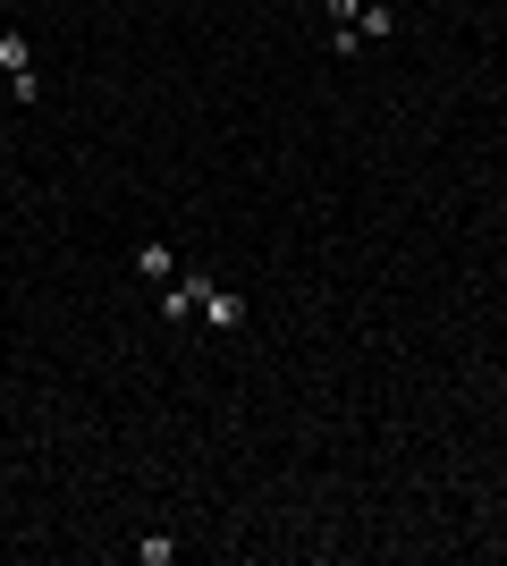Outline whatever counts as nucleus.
I'll list each match as a JSON object with an SVG mask.
<instances>
[{
    "mask_svg": "<svg viewBox=\"0 0 507 566\" xmlns=\"http://www.w3.org/2000/svg\"><path fill=\"white\" fill-rule=\"evenodd\" d=\"M0 68H9V76H34V43L26 34H0Z\"/></svg>",
    "mask_w": 507,
    "mask_h": 566,
    "instance_id": "nucleus-3",
    "label": "nucleus"
},
{
    "mask_svg": "<svg viewBox=\"0 0 507 566\" xmlns=\"http://www.w3.org/2000/svg\"><path fill=\"white\" fill-rule=\"evenodd\" d=\"M0 102H17V94H9V76H0Z\"/></svg>",
    "mask_w": 507,
    "mask_h": 566,
    "instance_id": "nucleus-5",
    "label": "nucleus"
},
{
    "mask_svg": "<svg viewBox=\"0 0 507 566\" xmlns=\"http://www.w3.org/2000/svg\"><path fill=\"white\" fill-rule=\"evenodd\" d=\"M135 558H144V566H169V558H178V541H169V533H144V541H135Z\"/></svg>",
    "mask_w": 507,
    "mask_h": 566,
    "instance_id": "nucleus-4",
    "label": "nucleus"
},
{
    "mask_svg": "<svg viewBox=\"0 0 507 566\" xmlns=\"http://www.w3.org/2000/svg\"><path fill=\"white\" fill-rule=\"evenodd\" d=\"M135 271H144L153 287H169V280H178V253H169V237H144V246H135Z\"/></svg>",
    "mask_w": 507,
    "mask_h": 566,
    "instance_id": "nucleus-2",
    "label": "nucleus"
},
{
    "mask_svg": "<svg viewBox=\"0 0 507 566\" xmlns=\"http://www.w3.org/2000/svg\"><path fill=\"white\" fill-rule=\"evenodd\" d=\"M187 296H194V314L212 321V330H237V321H246V296L221 287V280H203V271H187Z\"/></svg>",
    "mask_w": 507,
    "mask_h": 566,
    "instance_id": "nucleus-1",
    "label": "nucleus"
}]
</instances>
